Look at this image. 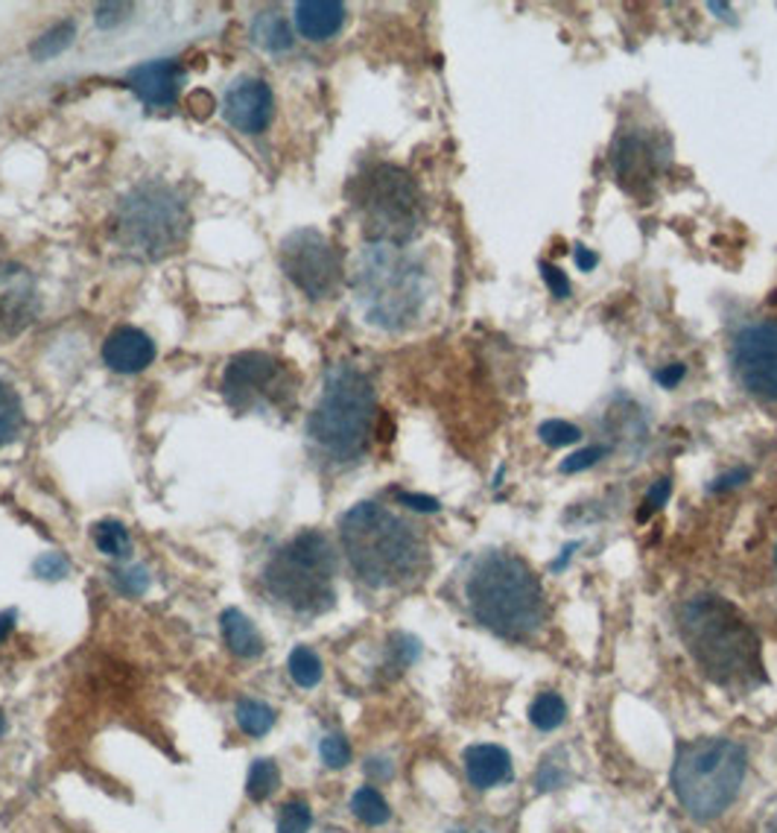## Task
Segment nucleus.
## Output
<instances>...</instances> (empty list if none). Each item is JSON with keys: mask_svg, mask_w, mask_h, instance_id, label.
Masks as SVG:
<instances>
[{"mask_svg": "<svg viewBox=\"0 0 777 833\" xmlns=\"http://www.w3.org/2000/svg\"><path fill=\"white\" fill-rule=\"evenodd\" d=\"M678 632L711 682L728 691H749L766 679L757 632L728 599L702 594L684 602Z\"/></svg>", "mask_w": 777, "mask_h": 833, "instance_id": "nucleus-1", "label": "nucleus"}, {"mask_svg": "<svg viewBox=\"0 0 777 833\" xmlns=\"http://www.w3.org/2000/svg\"><path fill=\"white\" fill-rule=\"evenodd\" d=\"M339 538L351 571L368 588H401L427 564V547L413 526L372 500L339 518Z\"/></svg>", "mask_w": 777, "mask_h": 833, "instance_id": "nucleus-2", "label": "nucleus"}, {"mask_svg": "<svg viewBox=\"0 0 777 833\" xmlns=\"http://www.w3.org/2000/svg\"><path fill=\"white\" fill-rule=\"evenodd\" d=\"M465 599L479 626L506 641H529L547 618L538 573L521 556L503 550H488L474 559Z\"/></svg>", "mask_w": 777, "mask_h": 833, "instance_id": "nucleus-3", "label": "nucleus"}, {"mask_svg": "<svg viewBox=\"0 0 777 833\" xmlns=\"http://www.w3.org/2000/svg\"><path fill=\"white\" fill-rule=\"evenodd\" d=\"M354 293L372 325L403 331L422 316L430 296V275L401 246L372 244L356 263Z\"/></svg>", "mask_w": 777, "mask_h": 833, "instance_id": "nucleus-4", "label": "nucleus"}, {"mask_svg": "<svg viewBox=\"0 0 777 833\" xmlns=\"http://www.w3.org/2000/svg\"><path fill=\"white\" fill-rule=\"evenodd\" d=\"M375 386L354 365H334L316 410L308 419V436L334 462H354L365 453L375 427Z\"/></svg>", "mask_w": 777, "mask_h": 833, "instance_id": "nucleus-5", "label": "nucleus"}, {"mask_svg": "<svg viewBox=\"0 0 777 833\" xmlns=\"http://www.w3.org/2000/svg\"><path fill=\"white\" fill-rule=\"evenodd\" d=\"M745 769L749 755L734 739L704 737L684 743L673 767L675 796L690 819L713 822L740 796Z\"/></svg>", "mask_w": 777, "mask_h": 833, "instance_id": "nucleus-6", "label": "nucleus"}, {"mask_svg": "<svg viewBox=\"0 0 777 833\" xmlns=\"http://www.w3.org/2000/svg\"><path fill=\"white\" fill-rule=\"evenodd\" d=\"M337 556L334 547L318 530H304L296 538L275 550L266 571L263 585L275 602H281L301 618H316L334 606L337 590Z\"/></svg>", "mask_w": 777, "mask_h": 833, "instance_id": "nucleus-7", "label": "nucleus"}, {"mask_svg": "<svg viewBox=\"0 0 777 833\" xmlns=\"http://www.w3.org/2000/svg\"><path fill=\"white\" fill-rule=\"evenodd\" d=\"M188 206L164 182H143L126 194L114 214V237L135 258L159 261L185 244Z\"/></svg>", "mask_w": 777, "mask_h": 833, "instance_id": "nucleus-8", "label": "nucleus"}, {"mask_svg": "<svg viewBox=\"0 0 777 833\" xmlns=\"http://www.w3.org/2000/svg\"><path fill=\"white\" fill-rule=\"evenodd\" d=\"M356 208L372 244L401 246L422 228L424 202L415 178L392 164H377L356 182Z\"/></svg>", "mask_w": 777, "mask_h": 833, "instance_id": "nucleus-9", "label": "nucleus"}, {"mask_svg": "<svg viewBox=\"0 0 777 833\" xmlns=\"http://www.w3.org/2000/svg\"><path fill=\"white\" fill-rule=\"evenodd\" d=\"M223 395L237 412L281 410L296 395V375L278 357L246 351L225 365Z\"/></svg>", "mask_w": 777, "mask_h": 833, "instance_id": "nucleus-10", "label": "nucleus"}, {"mask_svg": "<svg viewBox=\"0 0 777 833\" xmlns=\"http://www.w3.org/2000/svg\"><path fill=\"white\" fill-rule=\"evenodd\" d=\"M278 261H281L287 278L308 299L322 301L337 293L339 278H342V261H339L337 246L316 228H296L292 235L284 237Z\"/></svg>", "mask_w": 777, "mask_h": 833, "instance_id": "nucleus-11", "label": "nucleus"}, {"mask_svg": "<svg viewBox=\"0 0 777 833\" xmlns=\"http://www.w3.org/2000/svg\"><path fill=\"white\" fill-rule=\"evenodd\" d=\"M734 375L745 393L763 401H777V322H754L737 334L730 351Z\"/></svg>", "mask_w": 777, "mask_h": 833, "instance_id": "nucleus-12", "label": "nucleus"}, {"mask_svg": "<svg viewBox=\"0 0 777 833\" xmlns=\"http://www.w3.org/2000/svg\"><path fill=\"white\" fill-rule=\"evenodd\" d=\"M611 167L631 197H647L649 190L655 188L664 161L652 138H647L643 132H626L611 150Z\"/></svg>", "mask_w": 777, "mask_h": 833, "instance_id": "nucleus-13", "label": "nucleus"}, {"mask_svg": "<svg viewBox=\"0 0 777 833\" xmlns=\"http://www.w3.org/2000/svg\"><path fill=\"white\" fill-rule=\"evenodd\" d=\"M225 117L246 135L266 129L275 117V97L270 85L258 76H240L225 95Z\"/></svg>", "mask_w": 777, "mask_h": 833, "instance_id": "nucleus-14", "label": "nucleus"}, {"mask_svg": "<svg viewBox=\"0 0 777 833\" xmlns=\"http://www.w3.org/2000/svg\"><path fill=\"white\" fill-rule=\"evenodd\" d=\"M36 313V282L24 266L3 263L0 266V328L15 331L27 328Z\"/></svg>", "mask_w": 777, "mask_h": 833, "instance_id": "nucleus-15", "label": "nucleus"}, {"mask_svg": "<svg viewBox=\"0 0 777 833\" xmlns=\"http://www.w3.org/2000/svg\"><path fill=\"white\" fill-rule=\"evenodd\" d=\"M181 79H185V71L176 59H155V62H147V65H138L131 71L129 88L147 105L161 109V105L176 103L178 91H181Z\"/></svg>", "mask_w": 777, "mask_h": 833, "instance_id": "nucleus-16", "label": "nucleus"}, {"mask_svg": "<svg viewBox=\"0 0 777 833\" xmlns=\"http://www.w3.org/2000/svg\"><path fill=\"white\" fill-rule=\"evenodd\" d=\"M103 360L109 369L121 372V375H135L155 360V343L143 331L123 325L105 337Z\"/></svg>", "mask_w": 777, "mask_h": 833, "instance_id": "nucleus-17", "label": "nucleus"}, {"mask_svg": "<svg viewBox=\"0 0 777 833\" xmlns=\"http://www.w3.org/2000/svg\"><path fill=\"white\" fill-rule=\"evenodd\" d=\"M348 10L339 0H301L296 3V27L310 41H328L346 27Z\"/></svg>", "mask_w": 777, "mask_h": 833, "instance_id": "nucleus-18", "label": "nucleus"}, {"mask_svg": "<svg viewBox=\"0 0 777 833\" xmlns=\"http://www.w3.org/2000/svg\"><path fill=\"white\" fill-rule=\"evenodd\" d=\"M465 772L477 790H491L512 778V758L500 746H471L465 751Z\"/></svg>", "mask_w": 777, "mask_h": 833, "instance_id": "nucleus-19", "label": "nucleus"}, {"mask_svg": "<svg viewBox=\"0 0 777 833\" xmlns=\"http://www.w3.org/2000/svg\"><path fill=\"white\" fill-rule=\"evenodd\" d=\"M220 629H223L225 646L235 652L237 658H258L263 652V637L254 629V623L246 618L240 609H225L220 618Z\"/></svg>", "mask_w": 777, "mask_h": 833, "instance_id": "nucleus-20", "label": "nucleus"}, {"mask_svg": "<svg viewBox=\"0 0 777 833\" xmlns=\"http://www.w3.org/2000/svg\"><path fill=\"white\" fill-rule=\"evenodd\" d=\"M254 41L275 53L292 48V29L281 12H261L254 18Z\"/></svg>", "mask_w": 777, "mask_h": 833, "instance_id": "nucleus-21", "label": "nucleus"}, {"mask_svg": "<svg viewBox=\"0 0 777 833\" xmlns=\"http://www.w3.org/2000/svg\"><path fill=\"white\" fill-rule=\"evenodd\" d=\"M235 717L240 731L249 737H263L275 725V711L266 703H258V699H240Z\"/></svg>", "mask_w": 777, "mask_h": 833, "instance_id": "nucleus-22", "label": "nucleus"}, {"mask_svg": "<svg viewBox=\"0 0 777 833\" xmlns=\"http://www.w3.org/2000/svg\"><path fill=\"white\" fill-rule=\"evenodd\" d=\"M351 813L363 824H372V828H375V824L389 822L392 810H389L386 798L377 793L375 786H360L354 793V798H351Z\"/></svg>", "mask_w": 777, "mask_h": 833, "instance_id": "nucleus-23", "label": "nucleus"}, {"mask_svg": "<svg viewBox=\"0 0 777 833\" xmlns=\"http://www.w3.org/2000/svg\"><path fill=\"white\" fill-rule=\"evenodd\" d=\"M281 784V772L278 763L270 758H258L249 767V781H246V793L252 801H266L275 793V786Z\"/></svg>", "mask_w": 777, "mask_h": 833, "instance_id": "nucleus-24", "label": "nucleus"}, {"mask_svg": "<svg viewBox=\"0 0 777 833\" xmlns=\"http://www.w3.org/2000/svg\"><path fill=\"white\" fill-rule=\"evenodd\" d=\"M287 670H290L292 682L310 691V687H316L322 682V661L318 656L310 649V646H296L290 652V661H287Z\"/></svg>", "mask_w": 777, "mask_h": 833, "instance_id": "nucleus-25", "label": "nucleus"}, {"mask_svg": "<svg viewBox=\"0 0 777 833\" xmlns=\"http://www.w3.org/2000/svg\"><path fill=\"white\" fill-rule=\"evenodd\" d=\"M564 717H567V705H564V699L559 693H541L532 703V708H529V720H532L535 729L541 731L559 729L564 722Z\"/></svg>", "mask_w": 777, "mask_h": 833, "instance_id": "nucleus-26", "label": "nucleus"}, {"mask_svg": "<svg viewBox=\"0 0 777 833\" xmlns=\"http://www.w3.org/2000/svg\"><path fill=\"white\" fill-rule=\"evenodd\" d=\"M74 33V24H71V21H62L57 27H50L45 36L36 38V45L29 48V53H33V59H38V62H48V59L59 57V53H65V50L71 48Z\"/></svg>", "mask_w": 777, "mask_h": 833, "instance_id": "nucleus-27", "label": "nucleus"}, {"mask_svg": "<svg viewBox=\"0 0 777 833\" xmlns=\"http://www.w3.org/2000/svg\"><path fill=\"white\" fill-rule=\"evenodd\" d=\"M21 424H24V412H21L18 395L0 381V448L18 436Z\"/></svg>", "mask_w": 777, "mask_h": 833, "instance_id": "nucleus-28", "label": "nucleus"}, {"mask_svg": "<svg viewBox=\"0 0 777 833\" xmlns=\"http://www.w3.org/2000/svg\"><path fill=\"white\" fill-rule=\"evenodd\" d=\"M91 535H95L97 550L105 552V556H126L131 547L129 530L121 521H100V524H95Z\"/></svg>", "mask_w": 777, "mask_h": 833, "instance_id": "nucleus-29", "label": "nucleus"}, {"mask_svg": "<svg viewBox=\"0 0 777 833\" xmlns=\"http://www.w3.org/2000/svg\"><path fill=\"white\" fill-rule=\"evenodd\" d=\"M310 824H313V813H310L308 801H301V798L287 801L278 813V833H308Z\"/></svg>", "mask_w": 777, "mask_h": 833, "instance_id": "nucleus-30", "label": "nucleus"}, {"mask_svg": "<svg viewBox=\"0 0 777 833\" xmlns=\"http://www.w3.org/2000/svg\"><path fill=\"white\" fill-rule=\"evenodd\" d=\"M538 436H541L543 445H550V448H567V445L581 442L579 427L571 422H562V419H550V422H543L541 427H538Z\"/></svg>", "mask_w": 777, "mask_h": 833, "instance_id": "nucleus-31", "label": "nucleus"}, {"mask_svg": "<svg viewBox=\"0 0 777 833\" xmlns=\"http://www.w3.org/2000/svg\"><path fill=\"white\" fill-rule=\"evenodd\" d=\"M318 755L325 760V767L330 769H342L351 763V746H348L346 737H339V734H328V737L318 743Z\"/></svg>", "mask_w": 777, "mask_h": 833, "instance_id": "nucleus-32", "label": "nucleus"}, {"mask_svg": "<svg viewBox=\"0 0 777 833\" xmlns=\"http://www.w3.org/2000/svg\"><path fill=\"white\" fill-rule=\"evenodd\" d=\"M114 585H117V590L126 594V597H141V594H147V588H150V573H147V568L131 564L126 571L114 573Z\"/></svg>", "mask_w": 777, "mask_h": 833, "instance_id": "nucleus-33", "label": "nucleus"}, {"mask_svg": "<svg viewBox=\"0 0 777 833\" xmlns=\"http://www.w3.org/2000/svg\"><path fill=\"white\" fill-rule=\"evenodd\" d=\"M602 457H609V448H602V445H593V448H581L576 450V453H571V457L564 459L562 465V474H579V471H588L590 465H597Z\"/></svg>", "mask_w": 777, "mask_h": 833, "instance_id": "nucleus-34", "label": "nucleus"}, {"mask_svg": "<svg viewBox=\"0 0 777 833\" xmlns=\"http://www.w3.org/2000/svg\"><path fill=\"white\" fill-rule=\"evenodd\" d=\"M33 571H36L41 580H65L67 571H71V562H67V556H62V552H45V556H38L36 559Z\"/></svg>", "mask_w": 777, "mask_h": 833, "instance_id": "nucleus-35", "label": "nucleus"}, {"mask_svg": "<svg viewBox=\"0 0 777 833\" xmlns=\"http://www.w3.org/2000/svg\"><path fill=\"white\" fill-rule=\"evenodd\" d=\"M669 495H673V483L669 480H657V483H652V488L647 492V497H643V509H640V515H637V521H647L652 512H657L661 506L669 500Z\"/></svg>", "mask_w": 777, "mask_h": 833, "instance_id": "nucleus-36", "label": "nucleus"}, {"mask_svg": "<svg viewBox=\"0 0 777 833\" xmlns=\"http://www.w3.org/2000/svg\"><path fill=\"white\" fill-rule=\"evenodd\" d=\"M541 278L547 282V287H550V293H553L555 299H567V296H571L567 275H564L559 266H553V263H541Z\"/></svg>", "mask_w": 777, "mask_h": 833, "instance_id": "nucleus-37", "label": "nucleus"}, {"mask_svg": "<svg viewBox=\"0 0 777 833\" xmlns=\"http://www.w3.org/2000/svg\"><path fill=\"white\" fill-rule=\"evenodd\" d=\"M749 477H751L749 469H734L728 471V474H722V477L713 480L707 488H711L713 495H719V492H728V488H737L742 486V483H749Z\"/></svg>", "mask_w": 777, "mask_h": 833, "instance_id": "nucleus-38", "label": "nucleus"}, {"mask_svg": "<svg viewBox=\"0 0 777 833\" xmlns=\"http://www.w3.org/2000/svg\"><path fill=\"white\" fill-rule=\"evenodd\" d=\"M121 12H129V3H100L97 7V27L109 29L112 24H121Z\"/></svg>", "mask_w": 777, "mask_h": 833, "instance_id": "nucleus-39", "label": "nucleus"}, {"mask_svg": "<svg viewBox=\"0 0 777 833\" xmlns=\"http://www.w3.org/2000/svg\"><path fill=\"white\" fill-rule=\"evenodd\" d=\"M403 506H410V509H418V512H439V500L436 497L427 495H410V492H401L398 495Z\"/></svg>", "mask_w": 777, "mask_h": 833, "instance_id": "nucleus-40", "label": "nucleus"}, {"mask_svg": "<svg viewBox=\"0 0 777 833\" xmlns=\"http://www.w3.org/2000/svg\"><path fill=\"white\" fill-rule=\"evenodd\" d=\"M687 375V365L684 363H669L664 365L661 372H657V384L664 386V389H675V386L681 384V377Z\"/></svg>", "mask_w": 777, "mask_h": 833, "instance_id": "nucleus-41", "label": "nucleus"}, {"mask_svg": "<svg viewBox=\"0 0 777 833\" xmlns=\"http://www.w3.org/2000/svg\"><path fill=\"white\" fill-rule=\"evenodd\" d=\"M188 105L193 109L197 117H205V114L214 112V97L208 95V91H197V95H190Z\"/></svg>", "mask_w": 777, "mask_h": 833, "instance_id": "nucleus-42", "label": "nucleus"}, {"mask_svg": "<svg viewBox=\"0 0 777 833\" xmlns=\"http://www.w3.org/2000/svg\"><path fill=\"white\" fill-rule=\"evenodd\" d=\"M573 258H576V266H579L581 272H590L597 266V261H600V258L590 252V249H585V246H576V249H573Z\"/></svg>", "mask_w": 777, "mask_h": 833, "instance_id": "nucleus-43", "label": "nucleus"}, {"mask_svg": "<svg viewBox=\"0 0 777 833\" xmlns=\"http://www.w3.org/2000/svg\"><path fill=\"white\" fill-rule=\"evenodd\" d=\"M15 618H18V611L15 609L3 611V614H0V644H3V641L10 637L12 629H15Z\"/></svg>", "mask_w": 777, "mask_h": 833, "instance_id": "nucleus-44", "label": "nucleus"}, {"mask_svg": "<svg viewBox=\"0 0 777 833\" xmlns=\"http://www.w3.org/2000/svg\"><path fill=\"white\" fill-rule=\"evenodd\" d=\"M768 833H777V813L772 816V822H768Z\"/></svg>", "mask_w": 777, "mask_h": 833, "instance_id": "nucleus-45", "label": "nucleus"}, {"mask_svg": "<svg viewBox=\"0 0 777 833\" xmlns=\"http://www.w3.org/2000/svg\"><path fill=\"white\" fill-rule=\"evenodd\" d=\"M0 731H3V713H0Z\"/></svg>", "mask_w": 777, "mask_h": 833, "instance_id": "nucleus-46", "label": "nucleus"}, {"mask_svg": "<svg viewBox=\"0 0 777 833\" xmlns=\"http://www.w3.org/2000/svg\"><path fill=\"white\" fill-rule=\"evenodd\" d=\"M775 562H777V547H775Z\"/></svg>", "mask_w": 777, "mask_h": 833, "instance_id": "nucleus-47", "label": "nucleus"}]
</instances>
